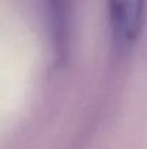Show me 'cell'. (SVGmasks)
<instances>
[{
	"label": "cell",
	"mask_w": 147,
	"mask_h": 149,
	"mask_svg": "<svg viewBox=\"0 0 147 149\" xmlns=\"http://www.w3.org/2000/svg\"><path fill=\"white\" fill-rule=\"evenodd\" d=\"M112 38L120 49L130 48L140 36L147 0H107Z\"/></svg>",
	"instance_id": "1"
}]
</instances>
